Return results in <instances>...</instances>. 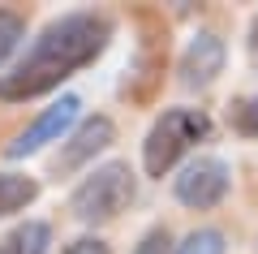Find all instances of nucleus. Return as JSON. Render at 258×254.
Here are the masks:
<instances>
[{"mask_svg": "<svg viewBox=\"0 0 258 254\" xmlns=\"http://www.w3.org/2000/svg\"><path fill=\"white\" fill-rule=\"evenodd\" d=\"M228 185H232L228 164L220 155H198V160H189L176 173L172 194H176V202H185L194 211H211V207H220L228 198Z\"/></svg>", "mask_w": 258, "mask_h": 254, "instance_id": "obj_4", "label": "nucleus"}, {"mask_svg": "<svg viewBox=\"0 0 258 254\" xmlns=\"http://www.w3.org/2000/svg\"><path fill=\"white\" fill-rule=\"evenodd\" d=\"M138 194V181H134V168L125 160H112V164H99L91 177L78 181V190L69 194V216L78 224H108L116 220L120 211H129Z\"/></svg>", "mask_w": 258, "mask_h": 254, "instance_id": "obj_3", "label": "nucleus"}, {"mask_svg": "<svg viewBox=\"0 0 258 254\" xmlns=\"http://www.w3.org/2000/svg\"><path fill=\"white\" fill-rule=\"evenodd\" d=\"M172 250H176L172 233L159 224V228H151V233H142V241H138V250H134V254H172Z\"/></svg>", "mask_w": 258, "mask_h": 254, "instance_id": "obj_13", "label": "nucleus"}, {"mask_svg": "<svg viewBox=\"0 0 258 254\" xmlns=\"http://www.w3.org/2000/svg\"><path fill=\"white\" fill-rule=\"evenodd\" d=\"M172 254H228V241H224L220 228H194Z\"/></svg>", "mask_w": 258, "mask_h": 254, "instance_id": "obj_10", "label": "nucleus"}, {"mask_svg": "<svg viewBox=\"0 0 258 254\" xmlns=\"http://www.w3.org/2000/svg\"><path fill=\"white\" fill-rule=\"evenodd\" d=\"M112 142H116V125H112V117H86V121H78L74 134L64 138L60 151H56L52 173H60V177L78 173V168H86L99 151H108Z\"/></svg>", "mask_w": 258, "mask_h": 254, "instance_id": "obj_6", "label": "nucleus"}, {"mask_svg": "<svg viewBox=\"0 0 258 254\" xmlns=\"http://www.w3.org/2000/svg\"><path fill=\"white\" fill-rule=\"evenodd\" d=\"M22 39H26V18L13 13V9H0V65L18 52Z\"/></svg>", "mask_w": 258, "mask_h": 254, "instance_id": "obj_11", "label": "nucleus"}, {"mask_svg": "<svg viewBox=\"0 0 258 254\" xmlns=\"http://www.w3.org/2000/svg\"><path fill=\"white\" fill-rule=\"evenodd\" d=\"M39 198V181L26 173H0V220L26 211Z\"/></svg>", "mask_w": 258, "mask_h": 254, "instance_id": "obj_9", "label": "nucleus"}, {"mask_svg": "<svg viewBox=\"0 0 258 254\" xmlns=\"http://www.w3.org/2000/svg\"><path fill=\"white\" fill-rule=\"evenodd\" d=\"M249 47H254V52H258V18L249 22Z\"/></svg>", "mask_w": 258, "mask_h": 254, "instance_id": "obj_15", "label": "nucleus"}, {"mask_svg": "<svg viewBox=\"0 0 258 254\" xmlns=\"http://www.w3.org/2000/svg\"><path fill=\"white\" fill-rule=\"evenodd\" d=\"M211 134V117L203 108H168L142 142V168L147 177H168L194 146Z\"/></svg>", "mask_w": 258, "mask_h": 254, "instance_id": "obj_2", "label": "nucleus"}, {"mask_svg": "<svg viewBox=\"0 0 258 254\" xmlns=\"http://www.w3.org/2000/svg\"><path fill=\"white\" fill-rule=\"evenodd\" d=\"M112 39V18L95 9H78L47 22L35 43L13 61L9 73H0V99H39L56 91L64 78L95 65Z\"/></svg>", "mask_w": 258, "mask_h": 254, "instance_id": "obj_1", "label": "nucleus"}, {"mask_svg": "<svg viewBox=\"0 0 258 254\" xmlns=\"http://www.w3.org/2000/svg\"><path fill=\"white\" fill-rule=\"evenodd\" d=\"M47 245H52V228L43 220H22L0 237V254H47Z\"/></svg>", "mask_w": 258, "mask_h": 254, "instance_id": "obj_8", "label": "nucleus"}, {"mask_svg": "<svg viewBox=\"0 0 258 254\" xmlns=\"http://www.w3.org/2000/svg\"><path fill=\"white\" fill-rule=\"evenodd\" d=\"M60 254H112V245L99 241V237H78V241H69Z\"/></svg>", "mask_w": 258, "mask_h": 254, "instance_id": "obj_14", "label": "nucleus"}, {"mask_svg": "<svg viewBox=\"0 0 258 254\" xmlns=\"http://www.w3.org/2000/svg\"><path fill=\"white\" fill-rule=\"evenodd\" d=\"M78 108H82V99H78V95H60L52 108H43L9 146H5V155H9V160H26V155L43 151L47 142L69 138V129H74V121H78Z\"/></svg>", "mask_w": 258, "mask_h": 254, "instance_id": "obj_5", "label": "nucleus"}, {"mask_svg": "<svg viewBox=\"0 0 258 254\" xmlns=\"http://www.w3.org/2000/svg\"><path fill=\"white\" fill-rule=\"evenodd\" d=\"M224 61H228L224 39L215 35V30H198V35L189 39V47L181 52V65H176L181 86L185 91H207V86L224 73Z\"/></svg>", "mask_w": 258, "mask_h": 254, "instance_id": "obj_7", "label": "nucleus"}, {"mask_svg": "<svg viewBox=\"0 0 258 254\" xmlns=\"http://www.w3.org/2000/svg\"><path fill=\"white\" fill-rule=\"evenodd\" d=\"M228 121H232V129H241V134H249V138H258V95H249V99H241V104H232V112H228Z\"/></svg>", "mask_w": 258, "mask_h": 254, "instance_id": "obj_12", "label": "nucleus"}]
</instances>
